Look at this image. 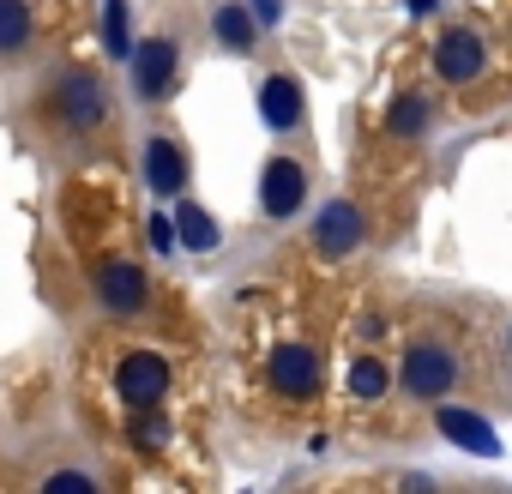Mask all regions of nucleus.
<instances>
[{
    "instance_id": "ddd939ff",
    "label": "nucleus",
    "mask_w": 512,
    "mask_h": 494,
    "mask_svg": "<svg viewBox=\"0 0 512 494\" xmlns=\"http://www.w3.org/2000/svg\"><path fill=\"white\" fill-rule=\"evenodd\" d=\"M211 37H217L229 55H247L253 37H260V19H253V7H241V0H223V7L211 13Z\"/></svg>"
},
{
    "instance_id": "0eeeda50",
    "label": "nucleus",
    "mask_w": 512,
    "mask_h": 494,
    "mask_svg": "<svg viewBox=\"0 0 512 494\" xmlns=\"http://www.w3.org/2000/svg\"><path fill=\"white\" fill-rule=\"evenodd\" d=\"M356 247H362V211L350 199H332L320 211V223H314V254L344 260V254H356Z\"/></svg>"
},
{
    "instance_id": "f03ea898",
    "label": "nucleus",
    "mask_w": 512,
    "mask_h": 494,
    "mask_svg": "<svg viewBox=\"0 0 512 494\" xmlns=\"http://www.w3.org/2000/svg\"><path fill=\"white\" fill-rule=\"evenodd\" d=\"M398 380H404L410 398L434 404V398H446L452 380H458V350L440 344V338H416V344L404 350V374H398Z\"/></svg>"
},
{
    "instance_id": "423d86ee",
    "label": "nucleus",
    "mask_w": 512,
    "mask_h": 494,
    "mask_svg": "<svg viewBox=\"0 0 512 494\" xmlns=\"http://www.w3.org/2000/svg\"><path fill=\"white\" fill-rule=\"evenodd\" d=\"M127 61H133V91H139V97H163V91L175 85L181 49H175V37H145Z\"/></svg>"
},
{
    "instance_id": "dca6fc26",
    "label": "nucleus",
    "mask_w": 512,
    "mask_h": 494,
    "mask_svg": "<svg viewBox=\"0 0 512 494\" xmlns=\"http://www.w3.org/2000/svg\"><path fill=\"white\" fill-rule=\"evenodd\" d=\"M386 392H392V368H386L380 356H356V362H350V398L374 404V398H386Z\"/></svg>"
},
{
    "instance_id": "f257e3e1",
    "label": "nucleus",
    "mask_w": 512,
    "mask_h": 494,
    "mask_svg": "<svg viewBox=\"0 0 512 494\" xmlns=\"http://www.w3.org/2000/svg\"><path fill=\"white\" fill-rule=\"evenodd\" d=\"M109 109H115V97H109L103 73H85V67L61 73V79H55V91H49V115H55V127H61V133H73V139H85V133L109 127Z\"/></svg>"
},
{
    "instance_id": "f3484780",
    "label": "nucleus",
    "mask_w": 512,
    "mask_h": 494,
    "mask_svg": "<svg viewBox=\"0 0 512 494\" xmlns=\"http://www.w3.org/2000/svg\"><path fill=\"white\" fill-rule=\"evenodd\" d=\"M175 235H181L187 247H199V254H205V247H217V223H211L193 199H181V205H175Z\"/></svg>"
},
{
    "instance_id": "aec40b11",
    "label": "nucleus",
    "mask_w": 512,
    "mask_h": 494,
    "mask_svg": "<svg viewBox=\"0 0 512 494\" xmlns=\"http://www.w3.org/2000/svg\"><path fill=\"white\" fill-rule=\"evenodd\" d=\"M151 241H157V254H169V247H175V223L157 217V223H151Z\"/></svg>"
},
{
    "instance_id": "4be33fe9",
    "label": "nucleus",
    "mask_w": 512,
    "mask_h": 494,
    "mask_svg": "<svg viewBox=\"0 0 512 494\" xmlns=\"http://www.w3.org/2000/svg\"><path fill=\"white\" fill-rule=\"evenodd\" d=\"M434 13V0H410V19H428Z\"/></svg>"
},
{
    "instance_id": "1a4fd4ad",
    "label": "nucleus",
    "mask_w": 512,
    "mask_h": 494,
    "mask_svg": "<svg viewBox=\"0 0 512 494\" xmlns=\"http://www.w3.org/2000/svg\"><path fill=\"white\" fill-rule=\"evenodd\" d=\"M272 386L284 398H314L320 392V356L308 344H278L272 350Z\"/></svg>"
},
{
    "instance_id": "7ed1b4c3",
    "label": "nucleus",
    "mask_w": 512,
    "mask_h": 494,
    "mask_svg": "<svg viewBox=\"0 0 512 494\" xmlns=\"http://www.w3.org/2000/svg\"><path fill=\"white\" fill-rule=\"evenodd\" d=\"M91 284H97L103 314H115V320H133V314H145V302H151V278H145V266H133V260H103Z\"/></svg>"
},
{
    "instance_id": "6e6552de",
    "label": "nucleus",
    "mask_w": 512,
    "mask_h": 494,
    "mask_svg": "<svg viewBox=\"0 0 512 494\" xmlns=\"http://www.w3.org/2000/svg\"><path fill=\"white\" fill-rule=\"evenodd\" d=\"M434 67H440V79H446V85H470V79H482L488 49H482V37H476V31H446V37L434 43Z\"/></svg>"
},
{
    "instance_id": "412c9836",
    "label": "nucleus",
    "mask_w": 512,
    "mask_h": 494,
    "mask_svg": "<svg viewBox=\"0 0 512 494\" xmlns=\"http://www.w3.org/2000/svg\"><path fill=\"white\" fill-rule=\"evenodd\" d=\"M253 19H260V25H272V19H278V0H253Z\"/></svg>"
},
{
    "instance_id": "20e7f679",
    "label": "nucleus",
    "mask_w": 512,
    "mask_h": 494,
    "mask_svg": "<svg viewBox=\"0 0 512 494\" xmlns=\"http://www.w3.org/2000/svg\"><path fill=\"white\" fill-rule=\"evenodd\" d=\"M302 205H308V169L296 157H272L266 175H260V211L272 223H290Z\"/></svg>"
},
{
    "instance_id": "9d476101",
    "label": "nucleus",
    "mask_w": 512,
    "mask_h": 494,
    "mask_svg": "<svg viewBox=\"0 0 512 494\" xmlns=\"http://www.w3.org/2000/svg\"><path fill=\"white\" fill-rule=\"evenodd\" d=\"M145 187L157 193V199H181V187H187V157H181V145L175 139H145Z\"/></svg>"
},
{
    "instance_id": "a211bd4d",
    "label": "nucleus",
    "mask_w": 512,
    "mask_h": 494,
    "mask_svg": "<svg viewBox=\"0 0 512 494\" xmlns=\"http://www.w3.org/2000/svg\"><path fill=\"white\" fill-rule=\"evenodd\" d=\"M103 49H109L115 61L133 55V37H127V0H109V7H103Z\"/></svg>"
},
{
    "instance_id": "39448f33",
    "label": "nucleus",
    "mask_w": 512,
    "mask_h": 494,
    "mask_svg": "<svg viewBox=\"0 0 512 494\" xmlns=\"http://www.w3.org/2000/svg\"><path fill=\"white\" fill-rule=\"evenodd\" d=\"M115 392H121L133 410H157L163 392H169V362L151 356V350H127L121 368H115Z\"/></svg>"
},
{
    "instance_id": "4468645a",
    "label": "nucleus",
    "mask_w": 512,
    "mask_h": 494,
    "mask_svg": "<svg viewBox=\"0 0 512 494\" xmlns=\"http://www.w3.org/2000/svg\"><path fill=\"white\" fill-rule=\"evenodd\" d=\"M37 37V13L25 7V0H0V61L7 55H25Z\"/></svg>"
},
{
    "instance_id": "6ab92c4d",
    "label": "nucleus",
    "mask_w": 512,
    "mask_h": 494,
    "mask_svg": "<svg viewBox=\"0 0 512 494\" xmlns=\"http://www.w3.org/2000/svg\"><path fill=\"white\" fill-rule=\"evenodd\" d=\"M43 488H97V476H85V470H55Z\"/></svg>"
},
{
    "instance_id": "9b49d317",
    "label": "nucleus",
    "mask_w": 512,
    "mask_h": 494,
    "mask_svg": "<svg viewBox=\"0 0 512 494\" xmlns=\"http://www.w3.org/2000/svg\"><path fill=\"white\" fill-rule=\"evenodd\" d=\"M260 115H266V127H272V133L302 127V85H296L290 73H272V79L260 85Z\"/></svg>"
},
{
    "instance_id": "2eb2a0df",
    "label": "nucleus",
    "mask_w": 512,
    "mask_h": 494,
    "mask_svg": "<svg viewBox=\"0 0 512 494\" xmlns=\"http://www.w3.org/2000/svg\"><path fill=\"white\" fill-rule=\"evenodd\" d=\"M428 121H434V109H428V97H416V91L386 109V133H392V139H416V133H428Z\"/></svg>"
},
{
    "instance_id": "f8f14e48",
    "label": "nucleus",
    "mask_w": 512,
    "mask_h": 494,
    "mask_svg": "<svg viewBox=\"0 0 512 494\" xmlns=\"http://www.w3.org/2000/svg\"><path fill=\"white\" fill-rule=\"evenodd\" d=\"M440 434H446L452 446H464V452H476V458H494V452H500V440H494V428H488L482 416H470V410H458V404H440Z\"/></svg>"
}]
</instances>
